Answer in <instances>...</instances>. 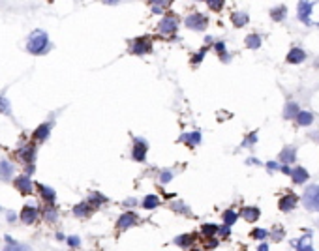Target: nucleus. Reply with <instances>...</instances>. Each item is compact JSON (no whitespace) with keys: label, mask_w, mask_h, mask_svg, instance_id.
Returning a JSON list of instances; mask_svg holds the SVG:
<instances>
[{"label":"nucleus","mask_w":319,"mask_h":251,"mask_svg":"<svg viewBox=\"0 0 319 251\" xmlns=\"http://www.w3.org/2000/svg\"><path fill=\"white\" fill-rule=\"evenodd\" d=\"M49 135H51V124H40L36 129H34L32 139L34 141L43 142V141H47V137H49Z\"/></svg>","instance_id":"16"},{"label":"nucleus","mask_w":319,"mask_h":251,"mask_svg":"<svg viewBox=\"0 0 319 251\" xmlns=\"http://www.w3.org/2000/svg\"><path fill=\"white\" fill-rule=\"evenodd\" d=\"M167 6L169 4L165 2V0H152L151 2V8H152L154 13H163V11H165L163 8H167Z\"/></svg>","instance_id":"33"},{"label":"nucleus","mask_w":319,"mask_h":251,"mask_svg":"<svg viewBox=\"0 0 319 251\" xmlns=\"http://www.w3.org/2000/svg\"><path fill=\"white\" fill-rule=\"evenodd\" d=\"M216 233H218V225H214V223H203L201 225V235L205 236V238H214L216 236Z\"/></svg>","instance_id":"27"},{"label":"nucleus","mask_w":319,"mask_h":251,"mask_svg":"<svg viewBox=\"0 0 319 251\" xmlns=\"http://www.w3.org/2000/svg\"><path fill=\"white\" fill-rule=\"evenodd\" d=\"M74 214H76L77 218H88L92 214V206L88 202H79V204L74 206Z\"/></svg>","instance_id":"21"},{"label":"nucleus","mask_w":319,"mask_h":251,"mask_svg":"<svg viewBox=\"0 0 319 251\" xmlns=\"http://www.w3.org/2000/svg\"><path fill=\"white\" fill-rule=\"evenodd\" d=\"M42 216L45 221H51V223H53V221L59 219V208H57L55 204H45L42 210Z\"/></svg>","instance_id":"19"},{"label":"nucleus","mask_w":319,"mask_h":251,"mask_svg":"<svg viewBox=\"0 0 319 251\" xmlns=\"http://www.w3.org/2000/svg\"><path fill=\"white\" fill-rule=\"evenodd\" d=\"M304 206L312 212H319V186H310L303 195Z\"/></svg>","instance_id":"6"},{"label":"nucleus","mask_w":319,"mask_h":251,"mask_svg":"<svg viewBox=\"0 0 319 251\" xmlns=\"http://www.w3.org/2000/svg\"><path fill=\"white\" fill-rule=\"evenodd\" d=\"M0 113L2 115H11V105H9V101H8V98L6 96H2L0 94Z\"/></svg>","instance_id":"34"},{"label":"nucleus","mask_w":319,"mask_h":251,"mask_svg":"<svg viewBox=\"0 0 319 251\" xmlns=\"http://www.w3.org/2000/svg\"><path fill=\"white\" fill-rule=\"evenodd\" d=\"M34 171H36V167H34V163H32V165H26V169H25V175H26V176L34 175Z\"/></svg>","instance_id":"47"},{"label":"nucleus","mask_w":319,"mask_h":251,"mask_svg":"<svg viewBox=\"0 0 319 251\" xmlns=\"http://www.w3.org/2000/svg\"><path fill=\"white\" fill-rule=\"evenodd\" d=\"M306 60V53L303 49H299V47H295V49L289 51V55H287V62L289 64H301Z\"/></svg>","instance_id":"20"},{"label":"nucleus","mask_w":319,"mask_h":251,"mask_svg":"<svg viewBox=\"0 0 319 251\" xmlns=\"http://www.w3.org/2000/svg\"><path fill=\"white\" fill-rule=\"evenodd\" d=\"M66 242L70 244V248H77L81 244V238L79 236H70V238H66Z\"/></svg>","instance_id":"44"},{"label":"nucleus","mask_w":319,"mask_h":251,"mask_svg":"<svg viewBox=\"0 0 319 251\" xmlns=\"http://www.w3.org/2000/svg\"><path fill=\"white\" fill-rule=\"evenodd\" d=\"M15 218H17L15 212H8V221H9V223H13V221H15Z\"/></svg>","instance_id":"49"},{"label":"nucleus","mask_w":319,"mask_h":251,"mask_svg":"<svg viewBox=\"0 0 319 251\" xmlns=\"http://www.w3.org/2000/svg\"><path fill=\"white\" fill-rule=\"evenodd\" d=\"M15 156L21 159L25 165H32L34 159H36V146H34L32 142H21V144L17 146Z\"/></svg>","instance_id":"4"},{"label":"nucleus","mask_w":319,"mask_h":251,"mask_svg":"<svg viewBox=\"0 0 319 251\" xmlns=\"http://www.w3.org/2000/svg\"><path fill=\"white\" fill-rule=\"evenodd\" d=\"M152 51V40L151 38H135L134 42H132V47H130V53L135 55V57H145V55H149Z\"/></svg>","instance_id":"5"},{"label":"nucleus","mask_w":319,"mask_h":251,"mask_svg":"<svg viewBox=\"0 0 319 251\" xmlns=\"http://www.w3.org/2000/svg\"><path fill=\"white\" fill-rule=\"evenodd\" d=\"M286 13H287L286 6H280V8H274L272 11H270V17H272L274 21H282V19L286 17Z\"/></svg>","instance_id":"35"},{"label":"nucleus","mask_w":319,"mask_h":251,"mask_svg":"<svg viewBox=\"0 0 319 251\" xmlns=\"http://www.w3.org/2000/svg\"><path fill=\"white\" fill-rule=\"evenodd\" d=\"M255 141H257V131H252V133L248 135V137L242 141V146H252Z\"/></svg>","instance_id":"41"},{"label":"nucleus","mask_w":319,"mask_h":251,"mask_svg":"<svg viewBox=\"0 0 319 251\" xmlns=\"http://www.w3.org/2000/svg\"><path fill=\"white\" fill-rule=\"evenodd\" d=\"M205 55H207V47H203V49L199 51V53H195V57L192 59V64H199V62L203 60V57H205Z\"/></svg>","instance_id":"42"},{"label":"nucleus","mask_w":319,"mask_h":251,"mask_svg":"<svg viewBox=\"0 0 319 251\" xmlns=\"http://www.w3.org/2000/svg\"><path fill=\"white\" fill-rule=\"evenodd\" d=\"M173 180V171L171 169H163L161 173H160V182L161 184H169Z\"/></svg>","instance_id":"37"},{"label":"nucleus","mask_w":319,"mask_h":251,"mask_svg":"<svg viewBox=\"0 0 319 251\" xmlns=\"http://www.w3.org/2000/svg\"><path fill=\"white\" fill-rule=\"evenodd\" d=\"M0 210H2V208H0Z\"/></svg>","instance_id":"54"},{"label":"nucleus","mask_w":319,"mask_h":251,"mask_svg":"<svg viewBox=\"0 0 319 251\" xmlns=\"http://www.w3.org/2000/svg\"><path fill=\"white\" fill-rule=\"evenodd\" d=\"M193 242H195V236L193 235H180L175 238V244L178 248H182V250H188V248H192Z\"/></svg>","instance_id":"24"},{"label":"nucleus","mask_w":319,"mask_h":251,"mask_svg":"<svg viewBox=\"0 0 319 251\" xmlns=\"http://www.w3.org/2000/svg\"><path fill=\"white\" fill-rule=\"evenodd\" d=\"M312 8H314V4H312V2H299V19L303 21L304 25H308V26L316 25V23L310 19Z\"/></svg>","instance_id":"11"},{"label":"nucleus","mask_w":319,"mask_h":251,"mask_svg":"<svg viewBox=\"0 0 319 251\" xmlns=\"http://www.w3.org/2000/svg\"><path fill=\"white\" fill-rule=\"evenodd\" d=\"M293 246L297 251H314V248H312V233H306L303 238L293 240Z\"/></svg>","instance_id":"15"},{"label":"nucleus","mask_w":319,"mask_h":251,"mask_svg":"<svg viewBox=\"0 0 319 251\" xmlns=\"http://www.w3.org/2000/svg\"><path fill=\"white\" fill-rule=\"evenodd\" d=\"M19 219H21L23 223H26V225H32V223H36V221L40 219V210L36 208V206L26 204V206H23V210H21Z\"/></svg>","instance_id":"9"},{"label":"nucleus","mask_w":319,"mask_h":251,"mask_svg":"<svg viewBox=\"0 0 319 251\" xmlns=\"http://www.w3.org/2000/svg\"><path fill=\"white\" fill-rule=\"evenodd\" d=\"M222 219H224V225L231 227L237 223V219H239V214H237L235 210H226L224 212V216H222Z\"/></svg>","instance_id":"30"},{"label":"nucleus","mask_w":319,"mask_h":251,"mask_svg":"<svg viewBox=\"0 0 319 251\" xmlns=\"http://www.w3.org/2000/svg\"><path fill=\"white\" fill-rule=\"evenodd\" d=\"M57 240H62V242H64V240H66V235H62V233H57Z\"/></svg>","instance_id":"52"},{"label":"nucleus","mask_w":319,"mask_h":251,"mask_svg":"<svg viewBox=\"0 0 319 251\" xmlns=\"http://www.w3.org/2000/svg\"><path fill=\"white\" fill-rule=\"evenodd\" d=\"M171 208L175 210V212H178V214H184V216H190V214H192V210L188 208L184 202H173Z\"/></svg>","instance_id":"36"},{"label":"nucleus","mask_w":319,"mask_h":251,"mask_svg":"<svg viewBox=\"0 0 319 251\" xmlns=\"http://www.w3.org/2000/svg\"><path fill=\"white\" fill-rule=\"evenodd\" d=\"M314 122V115L308 113V111H299L297 115V124L299 126H310Z\"/></svg>","instance_id":"29"},{"label":"nucleus","mask_w":319,"mask_h":251,"mask_svg":"<svg viewBox=\"0 0 319 251\" xmlns=\"http://www.w3.org/2000/svg\"><path fill=\"white\" fill-rule=\"evenodd\" d=\"M246 47H248V49H259L261 47V36H257V34H250V36H246Z\"/></svg>","instance_id":"31"},{"label":"nucleus","mask_w":319,"mask_h":251,"mask_svg":"<svg viewBox=\"0 0 319 251\" xmlns=\"http://www.w3.org/2000/svg\"><path fill=\"white\" fill-rule=\"evenodd\" d=\"M267 169H269V171H274V169H280V163H278V161H269V163H267Z\"/></svg>","instance_id":"46"},{"label":"nucleus","mask_w":319,"mask_h":251,"mask_svg":"<svg viewBox=\"0 0 319 251\" xmlns=\"http://www.w3.org/2000/svg\"><path fill=\"white\" fill-rule=\"evenodd\" d=\"M178 141L188 144V146H197L199 142H201V131H190V133H182L178 137Z\"/></svg>","instance_id":"14"},{"label":"nucleus","mask_w":319,"mask_h":251,"mask_svg":"<svg viewBox=\"0 0 319 251\" xmlns=\"http://www.w3.org/2000/svg\"><path fill=\"white\" fill-rule=\"evenodd\" d=\"M272 238H274V240H282V238H284V231H274V236H272Z\"/></svg>","instance_id":"48"},{"label":"nucleus","mask_w":319,"mask_h":251,"mask_svg":"<svg viewBox=\"0 0 319 251\" xmlns=\"http://www.w3.org/2000/svg\"><path fill=\"white\" fill-rule=\"evenodd\" d=\"M216 235H220V236H229V235H231V227H227V225L218 227V233H216Z\"/></svg>","instance_id":"45"},{"label":"nucleus","mask_w":319,"mask_h":251,"mask_svg":"<svg viewBox=\"0 0 319 251\" xmlns=\"http://www.w3.org/2000/svg\"><path fill=\"white\" fill-rule=\"evenodd\" d=\"M147 154H149V144L145 139H134V148H132V159L137 163H143L147 161Z\"/></svg>","instance_id":"7"},{"label":"nucleus","mask_w":319,"mask_h":251,"mask_svg":"<svg viewBox=\"0 0 319 251\" xmlns=\"http://www.w3.org/2000/svg\"><path fill=\"white\" fill-rule=\"evenodd\" d=\"M105 202H107V197L101 195L100 191H92L90 197H88V204L90 206H100V204H105Z\"/></svg>","instance_id":"28"},{"label":"nucleus","mask_w":319,"mask_h":251,"mask_svg":"<svg viewBox=\"0 0 319 251\" xmlns=\"http://www.w3.org/2000/svg\"><path fill=\"white\" fill-rule=\"evenodd\" d=\"M214 49H216V53H218V55H222V60H226V62L229 60L226 57L227 53H226V43H224V42H216V43H214Z\"/></svg>","instance_id":"39"},{"label":"nucleus","mask_w":319,"mask_h":251,"mask_svg":"<svg viewBox=\"0 0 319 251\" xmlns=\"http://www.w3.org/2000/svg\"><path fill=\"white\" fill-rule=\"evenodd\" d=\"M36 188H38V191H40L42 199L45 201V204H55V201H57V191H55L53 188L43 186V184H38Z\"/></svg>","instance_id":"13"},{"label":"nucleus","mask_w":319,"mask_h":251,"mask_svg":"<svg viewBox=\"0 0 319 251\" xmlns=\"http://www.w3.org/2000/svg\"><path fill=\"white\" fill-rule=\"evenodd\" d=\"M184 25L186 28H190V30L203 32V30L209 26V19H207V15L199 13V11H193V13H190V15L184 19Z\"/></svg>","instance_id":"2"},{"label":"nucleus","mask_w":319,"mask_h":251,"mask_svg":"<svg viewBox=\"0 0 319 251\" xmlns=\"http://www.w3.org/2000/svg\"><path fill=\"white\" fill-rule=\"evenodd\" d=\"M137 223H139V216H137L135 212H124V214L118 218L117 227L120 229V231H126V229L137 225Z\"/></svg>","instance_id":"10"},{"label":"nucleus","mask_w":319,"mask_h":251,"mask_svg":"<svg viewBox=\"0 0 319 251\" xmlns=\"http://www.w3.org/2000/svg\"><path fill=\"white\" fill-rule=\"evenodd\" d=\"M240 216H242L246 221H250V223H253V221H257L261 216V212L257 206H244L242 210H240Z\"/></svg>","instance_id":"17"},{"label":"nucleus","mask_w":319,"mask_h":251,"mask_svg":"<svg viewBox=\"0 0 319 251\" xmlns=\"http://www.w3.org/2000/svg\"><path fill=\"white\" fill-rule=\"evenodd\" d=\"M295 158H297V150H295L293 146H286L284 150L280 152V156H278V159L282 163H293Z\"/></svg>","instance_id":"22"},{"label":"nucleus","mask_w":319,"mask_h":251,"mask_svg":"<svg viewBox=\"0 0 319 251\" xmlns=\"http://www.w3.org/2000/svg\"><path fill=\"white\" fill-rule=\"evenodd\" d=\"M299 115V105L295 103V101H289L286 105V109H284V117L286 118H297Z\"/></svg>","instance_id":"32"},{"label":"nucleus","mask_w":319,"mask_h":251,"mask_svg":"<svg viewBox=\"0 0 319 251\" xmlns=\"http://www.w3.org/2000/svg\"><path fill=\"white\" fill-rule=\"evenodd\" d=\"M218 246V240H210L209 246H207V250H212V248H216Z\"/></svg>","instance_id":"50"},{"label":"nucleus","mask_w":319,"mask_h":251,"mask_svg":"<svg viewBox=\"0 0 319 251\" xmlns=\"http://www.w3.org/2000/svg\"><path fill=\"white\" fill-rule=\"evenodd\" d=\"M270 233L269 231H265V229H253L252 231V236L253 238H257V240H265L267 236H269Z\"/></svg>","instance_id":"40"},{"label":"nucleus","mask_w":319,"mask_h":251,"mask_svg":"<svg viewBox=\"0 0 319 251\" xmlns=\"http://www.w3.org/2000/svg\"><path fill=\"white\" fill-rule=\"evenodd\" d=\"M49 47V36L43 32V30H34L28 36V42H26V51L30 55H43Z\"/></svg>","instance_id":"1"},{"label":"nucleus","mask_w":319,"mask_h":251,"mask_svg":"<svg viewBox=\"0 0 319 251\" xmlns=\"http://www.w3.org/2000/svg\"><path fill=\"white\" fill-rule=\"evenodd\" d=\"M257 251H269V246H267V244H261L259 248H257Z\"/></svg>","instance_id":"51"},{"label":"nucleus","mask_w":319,"mask_h":251,"mask_svg":"<svg viewBox=\"0 0 319 251\" xmlns=\"http://www.w3.org/2000/svg\"><path fill=\"white\" fill-rule=\"evenodd\" d=\"M308 171L304 167H297V169H293L291 171V178H293V182L295 184H304L306 180H308Z\"/></svg>","instance_id":"23"},{"label":"nucleus","mask_w":319,"mask_h":251,"mask_svg":"<svg viewBox=\"0 0 319 251\" xmlns=\"http://www.w3.org/2000/svg\"><path fill=\"white\" fill-rule=\"evenodd\" d=\"M297 201H299V197H297L295 193H287V195H284V197L280 199L278 206H280L282 212H291V210L297 206Z\"/></svg>","instance_id":"12"},{"label":"nucleus","mask_w":319,"mask_h":251,"mask_svg":"<svg viewBox=\"0 0 319 251\" xmlns=\"http://www.w3.org/2000/svg\"><path fill=\"white\" fill-rule=\"evenodd\" d=\"M11 176H13V165L8 159H2L0 161V180L8 182V180H11Z\"/></svg>","instance_id":"18"},{"label":"nucleus","mask_w":319,"mask_h":251,"mask_svg":"<svg viewBox=\"0 0 319 251\" xmlns=\"http://www.w3.org/2000/svg\"><path fill=\"white\" fill-rule=\"evenodd\" d=\"M178 30V17H175L173 13L161 17V21L158 23V32L161 36H173Z\"/></svg>","instance_id":"3"},{"label":"nucleus","mask_w":319,"mask_h":251,"mask_svg":"<svg viewBox=\"0 0 319 251\" xmlns=\"http://www.w3.org/2000/svg\"><path fill=\"white\" fill-rule=\"evenodd\" d=\"M134 204H135L134 199H128V201H126V206H134Z\"/></svg>","instance_id":"53"},{"label":"nucleus","mask_w":319,"mask_h":251,"mask_svg":"<svg viewBox=\"0 0 319 251\" xmlns=\"http://www.w3.org/2000/svg\"><path fill=\"white\" fill-rule=\"evenodd\" d=\"M141 206L147 210H154L160 206V197L158 195H154V193H151V195H147L143 199V202H141Z\"/></svg>","instance_id":"26"},{"label":"nucleus","mask_w":319,"mask_h":251,"mask_svg":"<svg viewBox=\"0 0 319 251\" xmlns=\"http://www.w3.org/2000/svg\"><path fill=\"white\" fill-rule=\"evenodd\" d=\"M4 251H30L26 246H23V244H17V242H13V244H8L6 248H4Z\"/></svg>","instance_id":"38"},{"label":"nucleus","mask_w":319,"mask_h":251,"mask_svg":"<svg viewBox=\"0 0 319 251\" xmlns=\"http://www.w3.org/2000/svg\"><path fill=\"white\" fill-rule=\"evenodd\" d=\"M13 186H15V189L19 193H23V195H30V193L34 191V182L30 176L26 175H19L13 180Z\"/></svg>","instance_id":"8"},{"label":"nucleus","mask_w":319,"mask_h":251,"mask_svg":"<svg viewBox=\"0 0 319 251\" xmlns=\"http://www.w3.org/2000/svg\"><path fill=\"white\" fill-rule=\"evenodd\" d=\"M248 19H250V17H248V13H246V11H240V9L231 13V21H233V25L239 26V28H240V26H244V25H248Z\"/></svg>","instance_id":"25"},{"label":"nucleus","mask_w":319,"mask_h":251,"mask_svg":"<svg viewBox=\"0 0 319 251\" xmlns=\"http://www.w3.org/2000/svg\"><path fill=\"white\" fill-rule=\"evenodd\" d=\"M209 8H212L214 11H220V9L224 8V2H222V0H210Z\"/></svg>","instance_id":"43"}]
</instances>
